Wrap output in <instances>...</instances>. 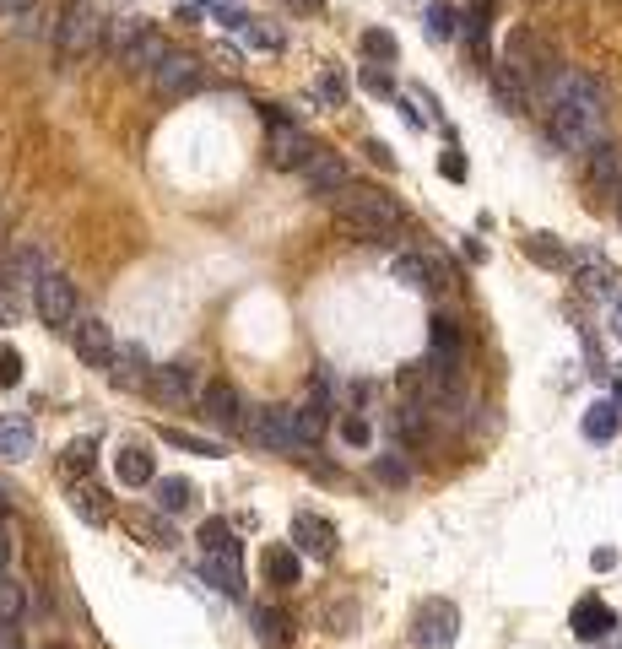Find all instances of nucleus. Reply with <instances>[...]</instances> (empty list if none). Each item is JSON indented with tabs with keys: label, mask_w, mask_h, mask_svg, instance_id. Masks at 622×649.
Instances as JSON below:
<instances>
[{
	"label": "nucleus",
	"mask_w": 622,
	"mask_h": 649,
	"mask_svg": "<svg viewBox=\"0 0 622 649\" xmlns=\"http://www.w3.org/2000/svg\"><path fill=\"white\" fill-rule=\"evenodd\" d=\"M287 541H293V547L303 552V558H336V525L325 520V514H314V509H298L293 514V525H287Z\"/></svg>",
	"instance_id": "nucleus-7"
},
{
	"label": "nucleus",
	"mask_w": 622,
	"mask_h": 649,
	"mask_svg": "<svg viewBox=\"0 0 622 649\" xmlns=\"http://www.w3.org/2000/svg\"><path fill=\"white\" fill-rule=\"evenodd\" d=\"M33 444H38L33 417H22V412H6V417H0V460H28Z\"/></svg>",
	"instance_id": "nucleus-20"
},
{
	"label": "nucleus",
	"mask_w": 622,
	"mask_h": 649,
	"mask_svg": "<svg viewBox=\"0 0 622 649\" xmlns=\"http://www.w3.org/2000/svg\"><path fill=\"white\" fill-rule=\"evenodd\" d=\"M568 628H574V639L595 644V639H606V633L617 628V612L606 601H595V595H585V601H574V612H568Z\"/></svg>",
	"instance_id": "nucleus-15"
},
{
	"label": "nucleus",
	"mask_w": 622,
	"mask_h": 649,
	"mask_svg": "<svg viewBox=\"0 0 622 649\" xmlns=\"http://www.w3.org/2000/svg\"><path fill=\"white\" fill-rule=\"evenodd\" d=\"M568 266L579 271V287H590V293H612V287H617V266L606 255H595V249H574Z\"/></svg>",
	"instance_id": "nucleus-22"
},
{
	"label": "nucleus",
	"mask_w": 622,
	"mask_h": 649,
	"mask_svg": "<svg viewBox=\"0 0 622 649\" xmlns=\"http://www.w3.org/2000/svg\"><path fill=\"white\" fill-rule=\"evenodd\" d=\"M314 98L330 103V109H341V103H347V76H341V71H325L320 82H314Z\"/></svg>",
	"instance_id": "nucleus-38"
},
{
	"label": "nucleus",
	"mask_w": 622,
	"mask_h": 649,
	"mask_svg": "<svg viewBox=\"0 0 622 649\" xmlns=\"http://www.w3.org/2000/svg\"><path fill=\"white\" fill-rule=\"evenodd\" d=\"M374 476H385V482H395V487H401V482H406V476H412V471H406V466H401V460H395V455H379V460H374Z\"/></svg>",
	"instance_id": "nucleus-43"
},
{
	"label": "nucleus",
	"mask_w": 622,
	"mask_h": 649,
	"mask_svg": "<svg viewBox=\"0 0 622 649\" xmlns=\"http://www.w3.org/2000/svg\"><path fill=\"white\" fill-rule=\"evenodd\" d=\"M168 55H174V49H168V38L147 28V33L136 38V44L125 49V55H119V71H130V76H152V71H157V65H163Z\"/></svg>",
	"instance_id": "nucleus-16"
},
{
	"label": "nucleus",
	"mask_w": 622,
	"mask_h": 649,
	"mask_svg": "<svg viewBox=\"0 0 622 649\" xmlns=\"http://www.w3.org/2000/svg\"><path fill=\"white\" fill-rule=\"evenodd\" d=\"M363 49H368L374 60H395V33H385V28L363 33Z\"/></svg>",
	"instance_id": "nucleus-42"
},
{
	"label": "nucleus",
	"mask_w": 622,
	"mask_h": 649,
	"mask_svg": "<svg viewBox=\"0 0 622 649\" xmlns=\"http://www.w3.org/2000/svg\"><path fill=\"white\" fill-rule=\"evenodd\" d=\"M590 179H595V190H617L622 195V157H617L612 141L590 147Z\"/></svg>",
	"instance_id": "nucleus-26"
},
{
	"label": "nucleus",
	"mask_w": 622,
	"mask_h": 649,
	"mask_svg": "<svg viewBox=\"0 0 622 649\" xmlns=\"http://www.w3.org/2000/svg\"><path fill=\"white\" fill-rule=\"evenodd\" d=\"M504 71H509L525 92H547V87H552V76H558L563 65L552 60V49L541 44L536 33L514 28V33H509V44H504Z\"/></svg>",
	"instance_id": "nucleus-3"
},
{
	"label": "nucleus",
	"mask_w": 622,
	"mask_h": 649,
	"mask_svg": "<svg viewBox=\"0 0 622 649\" xmlns=\"http://www.w3.org/2000/svg\"><path fill=\"white\" fill-rule=\"evenodd\" d=\"M201 579H206V585H217L222 595H238V590H244L238 547H233V552H201Z\"/></svg>",
	"instance_id": "nucleus-21"
},
{
	"label": "nucleus",
	"mask_w": 622,
	"mask_h": 649,
	"mask_svg": "<svg viewBox=\"0 0 622 649\" xmlns=\"http://www.w3.org/2000/svg\"><path fill=\"white\" fill-rule=\"evenodd\" d=\"M0 514H6V493H0Z\"/></svg>",
	"instance_id": "nucleus-53"
},
{
	"label": "nucleus",
	"mask_w": 622,
	"mask_h": 649,
	"mask_svg": "<svg viewBox=\"0 0 622 649\" xmlns=\"http://www.w3.org/2000/svg\"><path fill=\"white\" fill-rule=\"evenodd\" d=\"M439 168H444V179H455V184L466 179V157H460V152H444V163H439Z\"/></svg>",
	"instance_id": "nucleus-46"
},
{
	"label": "nucleus",
	"mask_w": 622,
	"mask_h": 649,
	"mask_svg": "<svg viewBox=\"0 0 622 649\" xmlns=\"http://www.w3.org/2000/svg\"><path fill=\"white\" fill-rule=\"evenodd\" d=\"M71 347H76V357H82L87 368H114V357H119L114 330L103 320H92V314H82V320L71 325Z\"/></svg>",
	"instance_id": "nucleus-9"
},
{
	"label": "nucleus",
	"mask_w": 622,
	"mask_h": 649,
	"mask_svg": "<svg viewBox=\"0 0 622 649\" xmlns=\"http://www.w3.org/2000/svg\"><path fill=\"white\" fill-rule=\"evenodd\" d=\"M114 471H119V482H125V487H152V482H157V466H152V455H147L141 444H125V449H119V455H114Z\"/></svg>",
	"instance_id": "nucleus-24"
},
{
	"label": "nucleus",
	"mask_w": 622,
	"mask_h": 649,
	"mask_svg": "<svg viewBox=\"0 0 622 649\" xmlns=\"http://www.w3.org/2000/svg\"><path fill=\"white\" fill-rule=\"evenodd\" d=\"M298 179H303V190L309 195H336V190H347L352 184V174H347V157H336V152H314L309 163L298 168Z\"/></svg>",
	"instance_id": "nucleus-11"
},
{
	"label": "nucleus",
	"mask_w": 622,
	"mask_h": 649,
	"mask_svg": "<svg viewBox=\"0 0 622 649\" xmlns=\"http://www.w3.org/2000/svg\"><path fill=\"white\" fill-rule=\"evenodd\" d=\"M341 439H347V444H357V449H363L368 439H374V428H368V422H363V417H347V422H341Z\"/></svg>",
	"instance_id": "nucleus-44"
},
{
	"label": "nucleus",
	"mask_w": 622,
	"mask_h": 649,
	"mask_svg": "<svg viewBox=\"0 0 622 649\" xmlns=\"http://www.w3.org/2000/svg\"><path fill=\"white\" fill-rule=\"evenodd\" d=\"M60 471L71 476V482H82V476H92V444H65V455H60Z\"/></svg>",
	"instance_id": "nucleus-36"
},
{
	"label": "nucleus",
	"mask_w": 622,
	"mask_h": 649,
	"mask_svg": "<svg viewBox=\"0 0 622 649\" xmlns=\"http://www.w3.org/2000/svg\"><path fill=\"white\" fill-rule=\"evenodd\" d=\"M195 541H201V552H233V547H238V541H233V531H228V525H222V520H206V525H201V536H195Z\"/></svg>",
	"instance_id": "nucleus-37"
},
{
	"label": "nucleus",
	"mask_w": 622,
	"mask_h": 649,
	"mask_svg": "<svg viewBox=\"0 0 622 649\" xmlns=\"http://www.w3.org/2000/svg\"><path fill=\"white\" fill-rule=\"evenodd\" d=\"M249 622H255V639L266 649H287V644H293V628H287V617L276 612V606H249Z\"/></svg>",
	"instance_id": "nucleus-25"
},
{
	"label": "nucleus",
	"mask_w": 622,
	"mask_h": 649,
	"mask_svg": "<svg viewBox=\"0 0 622 649\" xmlns=\"http://www.w3.org/2000/svg\"><path fill=\"white\" fill-rule=\"evenodd\" d=\"M325 428H330V401H320V395H314V401H303L298 406V439H303V449L320 444Z\"/></svg>",
	"instance_id": "nucleus-28"
},
{
	"label": "nucleus",
	"mask_w": 622,
	"mask_h": 649,
	"mask_svg": "<svg viewBox=\"0 0 622 649\" xmlns=\"http://www.w3.org/2000/svg\"><path fill=\"white\" fill-rule=\"evenodd\" d=\"M330 206H336V217L347 222L357 238H390L406 228V211L395 195L374 190V184H347V190L330 195Z\"/></svg>",
	"instance_id": "nucleus-2"
},
{
	"label": "nucleus",
	"mask_w": 622,
	"mask_h": 649,
	"mask_svg": "<svg viewBox=\"0 0 622 649\" xmlns=\"http://www.w3.org/2000/svg\"><path fill=\"white\" fill-rule=\"evenodd\" d=\"M109 379L119 384V390H141V384H147V357H141L136 347H119Z\"/></svg>",
	"instance_id": "nucleus-29"
},
{
	"label": "nucleus",
	"mask_w": 622,
	"mask_h": 649,
	"mask_svg": "<svg viewBox=\"0 0 622 649\" xmlns=\"http://www.w3.org/2000/svg\"><path fill=\"white\" fill-rule=\"evenodd\" d=\"M260 574H266V585H276V590L298 585L303 563H298V547H293V541H276V547L260 552Z\"/></svg>",
	"instance_id": "nucleus-19"
},
{
	"label": "nucleus",
	"mask_w": 622,
	"mask_h": 649,
	"mask_svg": "<svg viewBox=\"0 0 622 649\" xmlns=\"http://www.w3.org/2000/svg\"><path fill=\"white\" fill-rule=\"evenodd\" d=\"M163 444H174V449H190V455H206V460H217V455H222V444L201 439V433H184V428H163Z\"/></svg>",
	"instance_id": "nucleus-34"
},
{
	"label": "nucleus",
	"mask_w": 622,
	"mask_h": 649,
	"mask_svg": "<svg viewBox=\"0 0 622 649\" xmlns=\"http://www.w3.org/2000/svg\"><path fill=\"white\" fill-rule=\"evenodd\" d=\"M547 114H552V136L568 152H590L606 136V92L590 71L563 65L547 87Z\"/></svg>",
	"instance_id": "nucleus-1"
},
{
	"label": "nucleus",
	"mask_w": 622,
	"mask_h": 649,
	"mask_svg": "<svg viewBox=\"0 0 622 649\" xmlns=\"http://www.w3.org/2000/svg\"><path fill=\"white\" fill-rule=\"evenodd\" d=\"M314 152H320V147H314L303 130H293L282 114H271V163H276V168H303Z\"/></svg>",
	"instance_id": "nucleus-14"
},
{
	"label": "nucleus",
	"mask_w": 622,
	"mask_h": 649,
	"mask_svg": "<svg viewBox=\"0 0 622 649\" xmlns=\"http://www.w3.org/2000/svg\"><path fill=\"white\" fill-rule=\"evenodd\" d=\"M0 649H22L17 644V622H0Z\"/></svg>",
	"instance_id": "nucleus-48"
},
{
	"label": "nucleus",
	"mask_w": 622,
	"mask_h": 649,
	"mask_svg": "<svg viewBox=\"0 0 622 649\" xmlns=\"http://www.w3.org/2000/svg\"><path fill=\"white\" fill-rule=\"evenodd\" d=\"M141 33H147V22H136V17H119V22H109V55L119 60V55H125V49L136 44Z\"/></svg>",
	"instance_id": "nucleus-35"
},
{
	"label": "nucleus",
	"mask_w": 622,
	"mask_h": 649,
	"mask_svg": "<svg viewBox=\"0 0 622 649\" xmlns=\"http://www.w3.org/2000/svg\"><path fill=\"white\" fill-rule=\"evenodd\" d=\"M103 33H109L103 11L92 6V0H71V6L60 11V22H55V49H60V60H87L92 49H98Z\"/></svg>",
	"instance_id": "nucleus-4"
},
{
	"label": "nucleus",
	"mask_w": 622,
	"mask_h": 649,
	"mask_svg": "<svg viewBox=\"0 0 622 649\" xmlns=\"http://www.w3.org/2000/svg\"><path fill=\"white\" fill-rule=\"evenodd\" d=\"M17 384H22V352L0 341V390H17Z\"/></svg>",
	"instance_id": "nucleus-40"
},
{
	"label": "nucleus",
	"mask_w": 622,
	"mask_h": 649,
	"mask_svg": "<svg viewBox=\"0 0 622 649\" xmlns=\"http://www.w3.org/2000/svg\"><path fill=\"white\" fill-rule=\"evenodd\" d=\"M152 390L163 395V401H174V406L201 401V384H195V368H190V363H168V368H157V374H152Z\"/></svg>",
	"instance_id": "nucleus-18"
},
{
	"label": "nucleus",
	"mask_w": 622,
	"mask_h": 649,
	"mask_svg": "<svg viewBox=\"0 0 622 649\" xmlns=\"http://www.w3.org/2000/svg\"><path fill=\"white\" fill-rule=\"evenodd\" d=\"M152 493H157V509H163V514L190 509V482H184V476H157Z\"/></svg>",
	"instance_id": "nucleus-31"
},
{
	"label": "nucleus",
	"mask_w": 622,
	"mask_h": 649,
	"mask_svg": "<svg viewBox=\"0 0 622 649\" xmlns=\"http://www.w3.org/2000/svg\"><path fill=\"white\" fill-rule=\"evenodd\" d=\"M455 628H460L455 606H449V601H428V606H417V617H412V644L449 649V644H455Z\"/></svg>",
	"instance_id": "nucleus-10"
},
{
	"label": "nucleus",
	"mask_w": 622,
	"mask_h": 649,
	"mask_svg": "<svg viewBox=\"0 0 622 649\" xmlns=\"http://www.w3.org/2000/svg\"><path fill=\"white\" fill-rule=\"evenodd\" d=\"M222 22H228V28H233L238 38H244L249 49H282V33L266 28V22H255V17H233V11H228Z\"/></svg>",
	"instance_id": "nucleus-30"
},
{
	"label": "nucleus",
	"mask_w": 622,
	"mask_h": 649,
	"mask_svg": "<svg viewBox=\"0 0 622 649\" xmlns=\"http://www.w3.org/2000/svg\"><path fill=\"white\" fill-rule=\"evenodd\" d=\"M22 612H28V590H22L17 579L0 568V622H17Z\"/></svg>",
	"instance_id": "nucleus-33"
},
{
	"label": "nucleus",
	"mask_w": 622,
	"mask_h": 649,
	"mask_svg": "<svg viewBox=\"0 0 622 649\" xmlns=\"http://www.w3.org/2000/svg\"><path fill=\"white\" fill-rule=\"evenodd\" d=\"M201 417L211 422V428H222V433H238L244 428V395H238V384H228V379H211V384H201Z\"/></svg>",
	"instance_id": "nucleus-8"
},
{
	"label": "nucleus",
	"mask_w": 622,
	"mask_h": 649,
	"mask_svg": "<svg viewBox=\"0 0 622 649\" xmlns=\"http://www.w3.org/2000/svg\"><path fill=\"white\" fill-rule=\"evenodd\" d=\"M390 276L401 287H412V293H433V287H444L439 266H433V255H395L390 260Z\"/></svg>",
	"instance_id": "nucleus-17"
},
{
	"label": "nucleus",
	"mask_w": 622,
	"mask_h": 649,
	"mask_svg": "<svg viewBox=\"0 0 622 649\" xmlns=\"http://www.w3.org/2000/svg\"><path fill=\"white\" fill-rule=\"evenodd\" d=\"M363 87L374 92V98H390V92H395V82H390L385 71H379V65H368V71H363Z\"/></svg>",
	"instance_id": "nucleus-45"
},
{
	"label": "nucleus",
	"mask_w": 622,
	"mask_h": 649,
	"mask_svg": "<svg viewBox=\"0 0 622 649\" xmlns=\"http://www.w3.org/2000/svg\"><path fill=\"white\" fill-rule=\"evenodd\" d=\"M422 22H428V38H455V6H428V17H422Z\"/></svg>",
	"instance_id": "nucleus-41"
},
{
	"label": "nucleus",
	"mask_w": 622,
	"mask_h": 649,
	"mask_svg": "<svg viewBox=\"0 0 622 649\" xmlns=\"http://www.w3.org/2000/svg\"><path fill=\"white\" fill-rule=\"evenodd\" d=\"M368 157H374L379 168H395V157H390V147H379V141H368Z\"/></svg>",
	"instance_id": "nucleus-47"
},
{
	"label": "nucleus",
	"mask_w": 622,
	"mask_h": 649,
	"mask_svg": "<svg viewBox=\"0 0 622 649\" xmlns=\"http://www.w3.org/2000/svg\"><path fill=\"white\" fill-rule=\"evenodd\" d=\"M11 563V536H6V525H0V568Z\"/></svg>",
	"instance_id": "nucleus-50"
},
{
	"label": "nucleus",
	"mask_w": 622,
	"mask_h": 649,
	"mask_svg": "<svg viewBox=\"0 0 622 649\" xmlns=\"http://www.w3.org/2000/svg\"><path fill=\"white\" fill-rule=\"evenodd\" d=\"M11 320H17V303H11L6 287H0V325H11Z\"/></svg>",
	"instance_id": "nucleus-49"
},
{
	"label": "nucleus",
	"mask_w": 622,
	"mask_h": 649,
	"mask_svg": "<svg viewBox=\"0 0 622 649\" xmlns=\"http://www.w3.org/2000/svg\"><path fill=\"white\" fill-rule=\"evenodd\" d=\"M33 309H38V320H44L49 330H71L82 314H76V282L65 271H49L44 282L33 287Z\"/></svg>",
	"instance_id": "nucleus-6"
},
{
	"label": "nucleus",
	"mask_w": 622,
	"mask_h": 649,
	"mask_svg": "<svg viewBox=\"0 0 622 649\" xmlns=\"http://www.w3.org/2000/svg\"><path fill=\"white\" fill-rule=\"evenodd\" d=\"M125 531L141 541V547H152V552H174L179 547V531H174V520H168L163 509H130L125 514Z\"/></svg>",
	"instance_id": "nucleus-13"
},
{
	"label": "nucleus",
	"mask_w": 622,
	"mask_h": 649,
	"mask_svg": "<svg viewBox=\"0 0 622 649\" xmlns=\"http://www.w3.org/2000/svg\"><path fill=\"white\" fill-rule=\"evenodd\" d=\"M238 433H244L255 449H266V455H293V449H303V439H298V406H255Z\"/></svg>",
	"instance_id": "nucleus-5"
},
{
	"label": "nucleus",
	"mask_w": 622,
	"mask_h": 649,
	"mask_svg": "<svg viewBox=\"0 0 622 649\" xmlns=\"http://www.w3.org/2000/svg\"><path fill=\"white\" fill-rule=\"evenodd\" d=\"M525 255H531V260H536V266H552V271H563V266H568V260H574V255H568V249L558 244V238H547V233H536V238H525Z\"/></svg>",
	"instance_id": "nucleus-32"
},
{
	"label": "nucleus",
	"mask_w": 622,
	"mask_h": 649,
	"mask_svg": "<svg viewBox=\"0 0 622 649\" xmlns=\"http://www.w3.org/2000/svg\"><path fill=\"white\" fill-rule=\"evenodd\" d=\"M612 395H617V401H622V379H617V384H612Z\"/></svg>",
	"instance_id": "nucleus-52"
},
{
	"label": "nucleus",
	"mask_w": 622,
	"mask_h": 649,
	"mask_svg": "<svg viewBox=\"0 0 622 649\" xmlns=\"http://www.w3.org/2000/svg\"><path fill=\"white\" fill-rule=\"evenodd\" d=\"M298 6H314V0H298Z\"/></svg>",
	"instance_id": "nucleus-54"
},
{
	"label": "nucleus",
	"mask_w": 622,
	"mask_h": 649,
	"mask_svg": "<svg viewBox=\"0 0 622 649\" xmlns=\"http://www.w3.org/2000/svg\"><path fill=\"white\" fill-rule=\"evenodd\" d=\"M466 44H471L476 60H487V6H476L466 17Z\"/></svg>",
	"instance_id": "nucleus-39"
},
{
	"label": "nucleus",
	"mask_w": 622,
	"mask_h": 649,
	"mask_svg": "<svg viewBox=\"0 0 622 649\" xmlns=\"http://www.w3.org/2000/svg\"><path fill=\"white\" fill-rule=\"evenodd\" d=\"M612 336H617V341H622V298H617V303H612Z\"/></svg>",
	"instance_id": "nucleus-51"
},
{
	"label": "nucleus",
	"mask_w": 622,
	"mask_h": 649,
	"mask_svg": "<svg viewBox=\"0 0 622 649\" xmlns=\"http://www.w3.org/2000/svg\"><path fill=\"white\" fill-rule=\"evenodd\" d=\"M71 509L82 514L87 525H109V503H103V487H98V482H87V476L71 487Z\"/></svg>",
	"instance_id": "nucleus-27"
},
{
	"label": "nucleus",
	"mask_w": 622,
	"mask_h": 649,
	"mask_svg": "<svg viewBox=\"0 0 622 649\" xmlns=\"http://www.w3.org/2000/svg\"><path fill=\"white\" fill-rule=\"evenodd\" d=\"M579 428H585V439H590V444H612L617 433H622V401H595Z\"/></svg>",
	"instance_id": "nucleus-23"
},
{
	"label": "nucleus",
	"mask_w": 622,
	"mask_h": 649,
	"mask_svg": "<svg viewBox=\"0 0 622 649\" xmlns=\"http://www.w3.org/2000/svg\"><path fill=\"white\" fill-rule=\"evenodd\" d=\"M152 92L157 98H190V92H201V65L190 55H168L152 71Z\"/></svg>",
	"instance_id": "nucleus-12"
}]
</instances>
